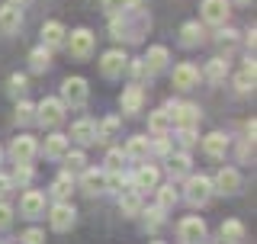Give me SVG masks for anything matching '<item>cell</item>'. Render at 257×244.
Instances as JSON below:
<instances>
[{"label":"cell","mask_w":257,"mask_h":244,"mask_svg":"<svg viewBox=\"0 0 257 244\" xmlns=\"http://www.w3.org/2000/svg\"><path fill=\"white\" fill-rule=\"evenodd\" d=\"M222 238L228 241V244H238V241H244V225H241L238 218H228V222L222 225Z\"/></svg>","instance_id":"28"},{"label":"cell","mask_w":257,"mask_h":244,"mask_svg":"<svg viewBox=\"0 0 257 244\" xmlns=\"http://www.w3.org/2000/svg\"><path fill=\"white\" fill-rule=\"evenodd\" d=\"M142 64H145V71H148V74L164 71V68H167V48H164V45H151L148 55L142 58Z\"/></svg>","instance_id":"15"},{"label":"cell","mask_w":257,"mask_h":244,"mask_svg":"<svg viewBox=\"0 0 257 244\" xmlns=\"http://www.w3.org/2000/svg\"><path fill=\"white\" fill-rule=\"evenodd\" d=\"M71 190H74V177H71V170H64L58 180L52 183V193H55V199H58V202H68Z\"/></svg>","instance_id":"23"},{"label":"cell","mask_w":257,"mask_h":244,"mask_svg":"<svg viewBox=\"0 0 257 244\" xmlns=\"http://www.w3.org/2000/svg\"><path fill=\"white\" fill-rule=\"evenodd\" d=\"M225 74H228V61H225V58H215V61H209V68H206V77L212 80V84H219V80H225Z\"/></svg>","instance_id":"31"},{"label":"cell","mask_w":257,"mask_h":244,"mask_svg":"<svg viewBox=\"0 0 257 244\" xmlns=\"http://www.w3.org/2000/svg\"><path fill=\"white\" fill-rule=\"evenodd\" d=\"M20 212L26 215V218H39V215L45 212V196H42V193H36V190L23 193V199H20Z\"/></svg>","instance_id":"12"},{"label":"cell","mask_w":257,"mask_h":244,"mask_svg":"<svg viewBox=\"0 0 257 244\" xmlns=\"http://www.w3.org/2000/svg\"><path fill=\"white\" fill-rule=\"evenodd\" d=\"M87 93H90V90H87V80L84 77H68L61 84V96H64L61 103H68V106H84Z\"/></svg>","instance_id":"2"},{"label":"cell","mask_w":257,"mask_h":244,"mask_svg":"<svg viewBox=\"0 0 257 244\" xmlns=\"http://www.w3.org/2000/svg\"><path fill=\"white\" fill-rule=\"evenodd\" d=\"M155 244H161V241H155Z\"/></svg>","instance_id":"51"},{"label":"cell","mask_w":257,"mask_h":244,"mask_svg":"<svg viewBox=\"0 0 257 244\" xmlns=\"http://www.w3.org/2000/svg\"><path fill=\"white\" fill-rule=\"evenodd\" d=\"M42 151H45V158H64V154H68V138L64 135H48Z\"/></svg>","instance_id":"25"},{"label":"cell","mask_w":257,"mask_h":244,"mask_svg":"<svg viewBox=\"0 0 257 244\" xmlns=\"http://www.w3.org/2000/svg\"><path fill=\"white\" fill-rule=\"evenodd\" d=\"M103 10L116 16V13H122V10H125V0H103Z\"/></svg>","instance_id":"43"},{"label":"cell","mask_w":257,"mask_h":244,"mask_svg":"<svg viewBox=\"0 0 257 244\" xmlns=\"http://www.w3.org/2000/svg\"><path fill=\"white\" fill-rule=\"evenodd\" d=\"M180 145H183V148L196 145V126H183L180 129Z\"/></svg>","instance_id":"39"},{"label":"cell","mask_w":257,"mask_h":244,"mask_svg":"<svg viewBox=\"0 0 257 244\" xmlns=\"http://www.w3.org/2000/svg\"><path fill=\"white\" fill-rule=\"evenodd\" d=\"M64 36H68V32H64V26L61 23H45L42 26V39H45V48H55V45H61L64 42Z\"/></svg>","instance_id":"22"},{"label":"cell","mask_w":257,"mask_h":244,"mask_svg":"<svg viewBox=\"0 0 257 244\" xmlns=\"http://www.w3.org/2000/svg\"><path fill=\"white\" fill-rule=\"evenodd\" d=\"M177 234H180L183 244H203L206 241V222H203V218H196V215H190V218H183V222H180Z\"/></svg>","instance_id":"5"},{"label":"cell","mask_w":257,"mask_h":244,"mask_svg":"<svg viewBox=\"0 0 257 244\" xmlns=\"http://www.w3.org/2000/svg\"><path fill=\"white\" fill-rule=\"evenodd\" d=\"M241 4H247V0H241Z\"/></svg>","instance_id":"50"},{"label":"cell","mask_w":257,"mask_h":244,"mask_svg":"<svg viewBox=\"0 0 257 244\" xmlns=\"http://www.w3.org/2000/svg\"><path fill=\"white\" fill-rule=\"evenodd\" d=\"M29 177H32V170H29V164H16V174L10 177V180H20V183H29Z\"/></svg>","instance_id":"42"},{"label":"cell","mask_w":257,"mask_h":244,"mask_svg":"<svg viewBox=\"0 0 257 244\" xmlns=\"http://www.w3.org/2000/svg\"><path fill=\"white\" fill-rule=\"evenodd\" d=\"M29 64H32V71H45L48 64H52V52H48L45 45L32 48V55H29Z\"/></svg>","instance_id":"30"},{"label":"cell","mask_w":257,"mask_h":244,"mask_svg":"<svg viewBox=\"0 0 257 244\" xmlns=\"http://www.w3.org/2000/svg\"><path fill=\"white\" fill-rule=\"evenodd\" d=\"M7 4H13V7H23V4H29V0H7Z\"/></svg>","instance_id":"49"},{"label":"cell","mask_w":257,"mask_h":244,"mask_svg":"<svg viewBox=\"0 0 257 244\" xmlns=\"http://www.w3.org/2000/svg\"><path fill=\"white\" fill-rule=\"evenodd\" d=\"M116 129H119V119H116V116H109V119L103 122L100 129H96V142H106V138H109L112 132H116Z\"/></svg>","instance_id":"34"},{"label":"cell","mask_w":257,"mask_h":244,"mask_svg":"<svg viewBox=\"0 0 257 244\" xmlns=\"http://www.w3.org/2000/svg\"><path fill=\"white\" fill-rule=\"evenodd\" d=\"M10 222H13V209L7 202H0V228H10Z\"/></svg>","instance_id":"41"},{"label":"cell","mask_w":257,"mask_h":244,"mask_svg":"<svg viewBox=\"0 0 257 244\" xmlns=\"http://www.w3.org/2000/svg\"><path fill=\"white\" fill-rule=\"evenodd\" d=\"M68 48H71L74 58L84 61L87 55L93 52V32L90 29H74V32H71V39H68Z\"/></svg>","instance_id":"7"},{"label":"cell","mask_w":257,"mask_h":244,"mask_svg":"<svg viewBox=\"0 0 257 244\" xmlns=\"http://www.w3.org/2000/svg\"><path fill=\"white\" fill-rule=\"evenodd\" d=\"M87 164V158H84V154H80V151H74V154H68V170H80V167H84Z\"/></svg>","instance_id":"44"},{"label":"cell","mask_w":257,"mask_h":244,"mask_svg":"<svg viewBox=\"0 0 257 244\" xmlns=\"http://www.w3.org/2000/svg\"><path fill=\"white\" fill-rule=\"evenodd\" d=\"M142 103H145V93H142V87H139V84L125 87V93H122V112H128V116H135V112H142Z\"/></svg>","instance_id":"17"},{"label":"cell","mask_w":257,"mask_h":244,"mask_svg":"<svg viewBox=\"0 0 257 244\" xmlns=\"http://www.w3.org/2000/svg\"><path fill=\"white\" fill-rule=\"evenodd\" d=\"M10 151H13L16 164H29V161L36 158V138H29V135H20V138H13Z\"/></svg>","instance_id":"13"},{"label":"cell","mask_w":257,"mask_h":244,"mask_svg":"<svg viewBox=\"0 0 257 244\" xmlns=\"http://www.w3.org/2000/svg\"><path fill=\"white\" fill-rule=\"evenodd\" d=\"M132 74H135V77H142V74H148V71H145V64H142V61H135V64H132Z\"/></svg>","instance_id":"48"},{"label":"cell","mask_w":257,"mask_h":244,"mask_svg":"<svg viewBox=\"0 0 257 244\" xmlns=\"http://www.w3.org/2000/svg\"><path fill=\"white\" fill-rule=\"evenodd\" d=\"M74 218H77V212H74V206H71V202H55L48 222H52L55 231H68L71 225H74Z\"/></svg>","instance_id":"6"},{"label":"cell","mask_w":257,"mask_h":244,"mask_svg":"<svg viewBox=\"0 0 257 244\" xmlns=\"http://www.w3.org/2000/svg\"><path fill=\"white\" fill-rule=\"evenodd\" d=\"M128 158H135V161H142L145 154H148V138H142V135H135V138H128V148H125Z\"/></svg>","instance_id":"33"},{"label":"cell","mask_w":257,"mask_h":244,"mask_svg":"<svg viewBox=\"0 0 257 244\" xmlns=\"http://www.w3.org/2000/svg\"><path fill=\"white\" fill-rule=\"evenodd\" d=\"M228 0H203V20L212 23V26H222L228 20Z\"/></svg>","instance_id":"9"},{"label":"cell","mask_w":257,"mask_h":244,"mask_svg":"<svg viewBox=\"0 0 257 244\" xmlns=\"http://www.w3.org/2000/svg\"><path fill=\"white\" fill-rule=\"evenodd\" d=\"M132 183H135V190H155L158 186V170L151 167V164H142L139 170H135V177H132Z\"/></svg>","instance_id":"18"},{"label":"cell","mask_w":257,"mask_h":244,"mask_svg":"<svg viewBox=\"0 0 257 244\" xmlns=\"http://www.w3.org/2000/svg\"><path fill=\"white\" fill-rule=\"evenodd\" d=\"M148 126H151V132H155V135H167V132H171V126H174V119H171V112H167V109H158V112H151Z\"/></svg>","instance_id":"24"},{"label":"cell","mask_w":257,"mask_h":244,"mask_svg":"<svg viewBox=\"0 0 257 244\" xmlns=\"http://www.w3.org/2000/svg\"><path fill=\"white\" fill-rule=\"evenodd\" d=\"M196 80H199V71L193 68V64H177L174 68V87L177 90H193V87H196Z\"/></svg>","instance_id":"14"},{"label":"cell","mask_w":257,"mask_h":244,"mask_svg":"<svg viewBox=\"0 0 257 244\" xmlns=\"http://www.w3.org/2000/svg\"><path fill=\"white\" fill-rule=\"evenodd\" d=\"M203 148L209 158H225V151H228V138H225L222 132H212L203 138Z\"/></svg>","instance_id":"21"},{"label":"cell","mask_w":257,"mask_h":244,"mask_svg":"<svg viewBox=\"0 0 257 244\" xmlns=\"http://www.w3.org/2000/svg\"><path fill=\"white\" fill-rule=\"evenodd\" d=\"M23 90H26V74H13V77H10V93L20 96Z\"/></svg>","instance_id":"40"},{"label":"cell","mask_w":257,"mask_h":244,"mask_svg":"<svg viewBox=\"0 0 257 244\" xmlns=\"http://www.w3.org/2000/svg\"><path fill=\"white\" fill-rule=\"evenodd\" d=\"M254 80H257V71H254V61H247L244 68H241V74L235 77V87L241 93H247V90H254Z\"/></svg>","instance_id":"26"},{"label":"cell","mask_w":257,"mask_h":244,"mask_svg":"<svg viewBox=\"0 0 257 244\" xmlns=\"http://www.w3.org/2000/svg\"><path fill=\"white\" fill-rule=\"evenodd\" d=\"M167 112H171V119L180 129L183 126H196V122H199V106H193V103H171Z\"/></svg>","instance_id":"8"},{"label":"cell","mask_w":257,"mask_h":244,"mask_svg":"<svg viewBox=\"0 0 257 244\" xmlns=\"http://www.w3.org/2000/svg\"><path fill=\"white\" fill-rule=\"evenodd\" d=\"M180 42L183 45H199V42H203V29H199V23H183Z\"/></svg>","instance_id":"29"},{"label":"cell","mask_w":257,"mask_h":244,"mask_svg":"<svg viewBox=\"0 0 257 244\" xmlns=\"http://www.w3.org/2000/svg\"><path fill=\"white\" fill-rule=\"evenodd\" d=\"M80 186H84V193H90V196H96V193L106 190V170H84V180H80Z\"/></svg>","instance_id":"16"},{"label":"cell","mask_w":257,"mask_h":244,"mask_svg":"<svg viewBox=\"0 0 257 244\" xmlns=\"http://www.w3.org/2000/svg\"><path fill=\"white\" fill-rule=\"evenodd\" d=\"M36 119V106L32 103H20L16 106V122H32Z\"/></svg>","instance_id":"37"},{"label":"cell","mask_w":257,"mask_h":244,"mask_svg":"<svg viewBox=\"0 0 257 244\" xmlns=\"http://www.w3.org/2000/svg\"><path fill=\"white\" fill-rule=\"evenodd\" d=\"M10 190H13V180H10V177H4V174H0V199H4Z\"/></svg>","instance_id":"47"},{"label":"cell","mask_w":257,"mask_h":244,"mask_svg":"<svg viewBox=\"0 0 257 244\" xmlns=\"http://www.w3.org/2000/svg\"><path fill=\"white\" fill-rule=\"evenodd\" d=\"M36 112H39L36 119L42 122V126L52 129V126H58V122L64 119V103H61V100H55V96H45V100L36 106Z\"/></svg>","instance_id":"3"},{"label":"cell","mask_w":257,"mask_h":244,"mask_svg":"<svg viewBox=\"0 0 257 244\" xmlns=\"http://www.w3.org/2000/svg\"><path fill=\"white\" fill-rule=\"evenodd\" d=\"M23 241H26V244H42V241H45V234L39 231V228H29L26 234H23Z\"/></svg>","instance_id":"45"},{"label":"cell","mask_w":257,"mask_h":244,"mask_svg":"<svg viewBox=\"0 0 257 244\" xmlns=\"http://www.w3.org/2000/svg\"><path fill=\"white\" fill-rule=\"evenodd\" d=\"M71 138H77L80 145H93L96 142V126L90 119H77L74 126H71Z\"/></svg>","instance_id":"19"},{"label":"cell","mask_w":257,"mask_h":244,"mask_svg":"<svg viewBox=\"0 0 257 244\" xmlns=\"http://www.w3.org/2000/svg\"><path fill=\"white\" fill-rule=\"evenodd\" d=\"M122 158H125L122 151H119V148H112V151L106 154V170H122Z\"/></svg>","instance_id":"38"},{"label":"cell","mask_w":257,"mask_h":244,"mask_svg":"<svg viewBox=\"0 0 257 244\" xmlns=\"http://www.w3.org/2000/svg\"><path fill=\"white\" fill-rule=\"evenodd\" d=\"M167 170H171V177H183V174H190V154H187V151L171 154V161H167Z\"/></svg>","instance_id":"27"},{"label":"cell","mask_w":257,"mask_h":244,"mask_svg":"<svg viewBox=\"0 0 257 244\" xmlns=\"http://www.w3.org/2000/svg\"><path fill=\"white\" fill-rule=\"evenodd\" d=\"M20 26H23V10L13 7V4H4L0 7V32L10 36V32H16Z\"/></svg>","instance_id":"10"},{"label":"cell","mask_w":257,"mask_h":244,"mask_svg":"<svg viewBox=\"0 0 257 244\" xmlns=\"http://www.w3.org/2000/svg\"><path fill=\"white\" fill-rule=\"evenodd\" d=\"M155 151H158V154H171V145H167V138H164V135H158V142H155Z\"/></svg>","instance_id":"46"},{"label":"cell","mask_w":257,"mask_h":244,"mask_svg":"<svg viewBox=\"0 0 257 244\" xmlns=\"http://www.w3.org/2000/svg\"><path fill=\"white\" fill-rule=\"evenodd\" d=\"M209 196H212V180L209 177H190L187 180V202L190 206H206Z\"/></svg>","instance_id":"1"},{"label":"cell","mask_w":257,"mask_h":244,"mask_svg":"<svg viewBox=\"0 0 257 244\" xmlns=\"http://www.w3.org/2000/svg\"><path fill=\"white\" fill-rule=\"evenodd\" d=\"M235 42H238V32H235V29H222V32H219V48H222V52H228Z\"/></svg>","instance_id":"36"},{"label":"cell","mask_w":257,"mask_h":244,"mask_svg":"<svg viewBox=\"0 0 257 244\" xmlns=\"http://www.w3.org/2000/svg\"><path fill=\"white\" fill-rule=\"evenodd\" d=\"M161 222H164V209H148V212H145V225H148V231H155Z\"/></svg>","instance_id":"35"},{"label":"cell","mask_w":257,"mask_h":244,"mask_svg":"<svg viewBox=\"0 0 257 244\" xmlns=\"http://www.w3.org/2000/svg\"><path fill=\"white\" fill-rule=\"evenodd\" d=\"M125 64H128L125 52H119V48H112V52H106V55H103L100 68H103V74H106V77H119V74L125 71Z\"/></svg>","instance_id":"11"},{"label":"cell","mask_w":257,"mask_h":244,"mask_svg":"<svg viewBox=\"0 0 257 244\" xmlns=\"http://www.w3.org/2000/svg\"><path fill=\"white\" fill-rule=\"evenodd\" d=\"M241 190V177L235 167H222L219 174H215L212 180V193H222V196H235V193Z\"/></svg>","instance_id":"4"},{"label":"cell","mask_w":257,"mask_h":244,"mask_svg":"<svg viewBox=\"0 0 257 244\" xmlns=\"http://www.w3.org/2000/svg\"><path fill=\"white\" fill-rule=\"evenodd\" d=\"M119 209H122V215H139L142 212V193L139 190H122L119 193Z\"/></svg>","instance_id":"20"},{"label":"cell","mask_w":257,"mask_h":244,"mask_svg":"<svg viewBox=\"0 0 257 244\" xmlns=\"http://www.w3.org/2000/svg\"><path fill=\"white\" fill-rule=\"evenodd\" d=\"M177 199H180V196H177L174 186H158V209H164V212H167V209L177 206Z\"/></svg>","instance_id":"32"}]
</instances>
